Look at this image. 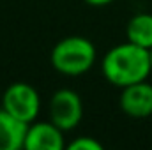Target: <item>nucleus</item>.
I'll list each match as a JSON object with an SVG mask.
<instances>
[{
  "instance_id": "1a4fd4ad",
  "label": "nucleus",
  "mask_w": 152,
  "mask_h": 150,
  "mask_svg": "<svg viewBox=\"0 0 152 150\" xmlns=\"http://www.w3.org/2000/svg\"><path fill=\"white\" fill-rule=\"evenodd\" d=\"M67 149L69 150H103V145L97 140H94L92 136H80V138L73 140L67 145Z\"/></svg>"
},
{
  "instance_id": "f03ea898",
  "label": "nucleus",
  "mask_w": 152,
  "mask_h": 150,
  "mask_svg": "<svg viewBox=\"0 0 152 150\" xmlns=\"http://www.w3.org/2000/svg\"><path fill=\"white\" fill-rule=\"evenodd\" d=\"M96 46L81 36H69L60 39L50 55L55 71L66 76H80L88 73L96 64Z\"/></svg>"
},
{
  "instance_id": "6e6552de",
  "label": "nucleus",
  "mask_w": 152,
  "mask_h": 150,
  "mask_svg": "<svg viewBox=\"0 0 152 150\" xmlns=\"http://www.w3.org/2000/svg\"><path fill=\"white\" fill-rule=\"evenodd\" d=\"M126 37L129 42L138 44L145 50L152 48V14L149 12H140L134 14L127 27H126Z\"/></svg>"
},
{
  "instance_id": "0eeeda50",
  "label": "nucleus",
  "mask_w": 152,
  "mask_h": 150,
  "mask_svg": "<svg viewBox=\"0 0 152 150\" xmlns=\"http://www.w3.org/2000/svg\"><path fill=\"white\" fill-rule=\"evenodd\" d=\"M28 124L0 108V150H21Z\"/></svg>"
},
{
  "instance_id": "7ed1b4c3",
  "label": "nucleus",
  "mask_w": 152,
  "mask_h": 150,
  "mask_svg": "<svg viewBox=\"0 0 152 150\" xmlns=\"http://www.w3.org/2000/svg\"><path fill=\"white\" fill-rule=\"evenodd\" d=\"M2 108L18 120L30 124L37 118L41 111V97L32 85L25 81H16L5 88L2 95Z\"/></svg>"
},
{
  "instance_id": "39448f33",
  "label": "nucleus",
  "mask_w": 152,
  "mask_h": 150,
  "mask_svg": "<svg viewBox=\"0 0 152 150\" xmlns=\"http://www.w3.org/2000/svg\"><path fill=\"white\" fill-rule=\"evenodd\" d=\"M66 147L64 131L57 127L51 120L30 122L25 134V150H62Z\"/></svg>"
},
{
  "instance_id": "423d86ee",
  "label": "nucleus",
  "mask_w": 152,
  "mask_h": 150,
  "mask_svg": "<svg viewBox=\"0 0 152 150\" xmlns=\"http://www.w3.org/2000/svg\"><path fill=\"white\" fill-rule=\"evenodd\" d=\"M118 104L122 111L133 118H145L152 115V85L147 79L127 85L120 92Z\"/></svg>"
},
{
  "instance_id": "9d476101",
  "label": "nucleus",
  "mask_w": 152,
  "mask_h": 150,
  "mask_svg": "<svg viewBox=\"0 0 152 150\" xmlns=\"http://www.w3.org/2000/svg\"><path fill=\"white\" fill-rule=\"evenodd\" d=\"M88 5H96V7H101V5H108V4H112L113 0H85Z\"/></svg>"
},
{
  "instance_id": "f257e3e1",
  "label": "nucleus",
  "mask_w": 152,
  "mask_h": 150,
  "mask_svg": "<svg viewBox=\"0 0 152 150\" xmlns=\"http://www.w3.org/2000/svg\"><path fill=\"white\" fill-rule=\"evenodd\" d=\"M101 71L106 81L118 88L143 81L151 76L149 50L129 41L117 44L103 57Z\"/></svg>"
},
{
  "instance_id": "20e7f679",
  "label": "nucleus",
  "mask_w": 152,
  "mask_h": 150,
  "mask_svg": "<svg viewBox=\"0 0 152 150\" xmlns=\"http://www.w3.org/2000/svg\"><path fill=\"white\" fill-rule=\"evenodd\" d=\"M48 115L50 120L60 127L64 133L73 131L78 127L83 117V103L81 97L71 88H60L57 90L48 104Z\"/></svg>"
},
{
  "instance_id": "9b49d317",
  "label": "nucleus",
  "mask_w": 152,
  "mask_h": 150,
  "mask_svg": "<svg viewBox=\"0 0 152 150\" xmlns=\"http://www.w3.org/2000/svg\"><path fill=\"white\" fill-rule=\"evenodd\" d=\"M149 60H151V74H152V48L149 50Z\"/></svg>"
}]
</instances>
